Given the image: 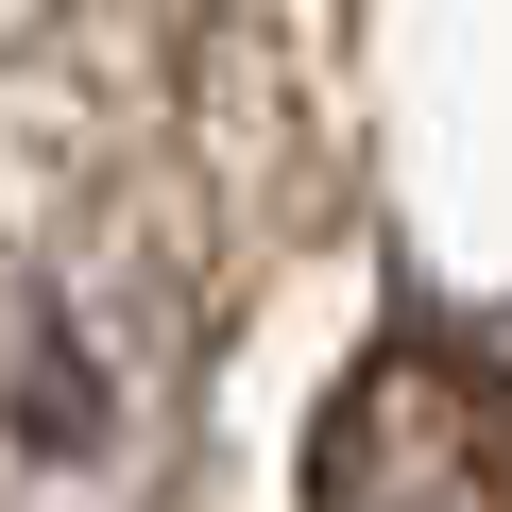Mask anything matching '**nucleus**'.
Returning <instances> with one entry per match:
<instances>
[{"label":"nucleus","mask_w":512,"mask_h":512,"mask_svg":"<svg viewBox=\"0 0 512 512\" xmlns=\"http://www.w3.org/2000/svg\"><path fill=\"white\" fill-rule=\"evenodd\" d=\"M188 325L137 239H0V512H154Z\"/></svg>","instance_id":"obj_1"},{"label":"nucleus","mask_w":512,"mask_h":512,"mask_svg":"<svg viewBox=\"0 0 512 512\" xmlns=\"http://www.w3.org/2000/svg\"><path fill=\"white\" fill-rule=\"evenodd\" d=\"M308 512H512V376L495 325H393L308 427Z\"/></svg>","instance_id":"obj_2"}]
</instances>
